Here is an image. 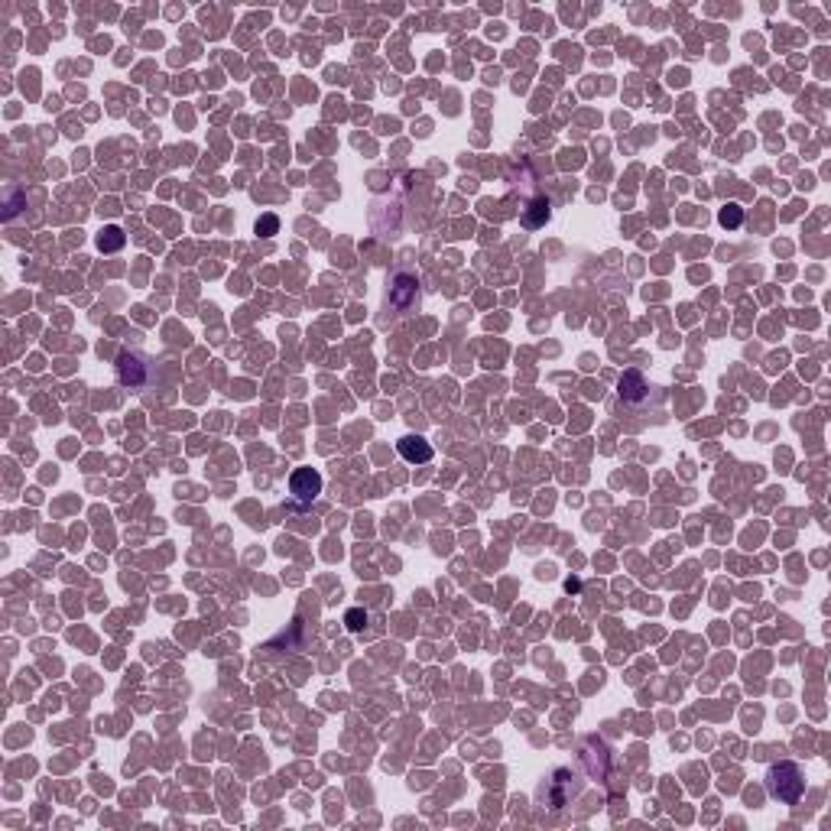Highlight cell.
<instances>
[{
    "mask_svg": "<svg viewBox=\"0 0 831 831\" xmlns=\"http://www.w3.org/2000/svg\"><path fill=\"white\" fill-rule=\"evenodd\" d=\"M117 371H121V380H124V384H130V386H140L143 380H147V373H143V360H140L137 354H121Z\"/></svg>",
    "mask_w": 831,
    "mask_h": 831,
    "instance_id": "cell-4",
    "label": "cell"
},
{
    "mask_svg": "<svg viewBox=\"0 0 831 831\" xmlns=\"http://www.w3.org/2000/svg\"><path fill=\"white\" fill-rule=\"evenodd\" d=\"M98 247L101 250H121V247H124V231H121L117 224H108V227L101 231V237H98Z\"/></svg>",
    "mask_w": 831,
    "mask_h": 831,
    "instance_id": "cell-6",
    "label": "cell"
},
{
    "mask_svg": "<svg viewBox=\"0 0 831 831\" xmlns=\"http://www.w3.org/2000/svg\"><path fill=\"white\" fill-rule=\"evenodd\" d=\"M767 789H769V795H773V799H780V802H786V806L799 802V799H802V793H806L802 769L795 767V763H776V767H769Z\"/></svg>",
    "mask_w": 831,
    "mask_h": 831,
    "instance_id": "cell-1",
    "label": "cell"
},
{
    "mask_svg": "<svg viewBox=\"0 0 831 831\" xmlns=\"http://www.w3.org/2000/svg\"><path fill=\"white\" fill-rule=\"evenodd\" d=\"M643 390H646V384H643L640 373L636 371L623 373V380H621V397L623 399H643Z\"/></svg>",
    "mask_w": 831,
    "mask_h": 831,
    "instance_id": "cell-5",
    "label": "cell"
},
{
    "mask_svg": "<svg viewBox=\"0 0 831 831\" xmlns=\"http://www.w3.org/2000/svg\"><path fill=\"white\" fill-rule=\"evenodd\" d=\"M345 621H347V630H360V627H364V614H360V610H347Z\"/></svg>",
    "mask_w": 831,
    "mask_h": 831,
    "instance_id": "cell-8",
    "label": "cell"
},
{
    "mask_svg": "<svg viewBox=\"0 0 831 831\" xmlns=\"http://www.w3.org/2000/svg\"><path fill=\"white\" fill-rule=\"evenodd\" d=\"M276 227H280V221H276L273 214H266V218H260V221H257V234L270 237V234H276Z\"/></svg>",
    "mask_w": 831,
    "mask_h": 831,
    "instance_id": "cell-7",
    "label": "cell"
},
{
    "mask_svg": "<svg viewBox=\"0 0 831 831\" xmlns=\"http://www.w3.org/2000/svg\"><path fill=\"white\" fill-rule=\"evenodd\" d=\"M289 491H293V497H296V507H309L312 500L319 497V491H322V477H319V471H312V468H299L293 477H289Z\"/></svg>",
    "mask_w": 831,
    "mask_h": 831,
    "instance_id": "cell-2",
    "label": "cell"
},
{
    "mask_svg": "<svg viewBox=\"0 0 831 831\" xmlns=\"http://www.w3.org/2000/svg\"><path fill=\"white\" fill-rule=\"evenodd\" d=\"M721 221H724V224H731V227H737V224H741V211H737V208L721 211Z\"/></svg>",
    "mask_w": 831,
    "mask_h": 831,
    "instance_id": "cell-9",
    "label": "cell"
},
{
    "mask_svg": "<svg viewBox=\"0 0 831 831\" xmlns=\"http://www.w3.org/2000/svg\"><path fill=\"white\" fill-rule=\"evenodd\" d=\"M397 448L410 464H425V461L432 458V445H429L422 435H406V438H399Z\"/></svg>",
    "mask_w": 831,
    "mask_h": 831,
    "instance_id": "cell-3",
    "label": "cell"
}]
</instances>
